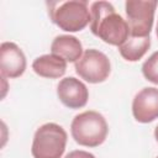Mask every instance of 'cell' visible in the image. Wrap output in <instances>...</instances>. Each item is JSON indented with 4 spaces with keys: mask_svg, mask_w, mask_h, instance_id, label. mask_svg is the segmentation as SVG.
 I'll return each mask as SVG.
<instances>
[{
    "mask_svg": "<svg viewBox=\"0 0 158 158\" xmlns=\"http://www.w3.org/2000/svg\"><path fill=\"white\" fill-rule=\"evenodd\" d=\"M157 37H158V23H157Z\"/></svg>",
    "mask_w": 158,
    "mask_h": 158,
    "instance_id": "16",
    "label": "cell"
},
{
    "mask_svg": "<svg viewBox=\"0 0 158 158\" xmlns=\"http://www.w3.org/2000/svg\"><path fill=\"white\" fill-rule=\"evenodd\" d=\"M65 130L54 122L40 126L33 136L31 153L33 158H60L67 146Z\"/></svg>",
    "mask_w": 158,
    "mask_h": 158,
    "instance_id": "4",
    "label": "cell"
},
{
    "mask_svg": "<svg viewBox=\"0 0 158 158\" xmlns=\"http://www.w3.org/2000/svg\"><path fill=\"white\" fill-rule=\"evenodd\" d=\"M154 137H156V141L158 142V126H157L156 130H154Z\"/></svg>",
    "mask_w": 158,
    "mask_h": 158,
    "instance_id": "15",
    "label": "cell"
},
{
    "mask_svg": "<svg viewBox=\"0 0 158 158\" xmlns=\"http://www.w3.org/2000/svg\"><path fill=\"white\" fill-rule=\"evenodd\" d=\"M142 74L148 81L158 85V51L144 60L142 64Z\"/></svg>",
    "mask_w": 158,
    "mask_h": 158,
    "instance_id": "13",
    "label": "cell"
},
{
    "mask_svg": "<svg viewBox=\"0 0 158 158\" xmlns=\"http://www.w3.org/2000/svg\"><path fill=\"white\" fill-rule=\"evenodd\" d=\"M70 132L78 144L84 147H98L105 142L109 133V126L101 114L88 110L73 118Z\"/></svg>",
    "mask_w": 158,
    "mask_h": 158,
    "instance_id": "3",
    "label": "cell"
},
{
    "mask_svg": "<svg viewBox=\"0 0 158 158\" xmlns=\"http://www.w3.org/2000/svg\"><path fill=\"white\" fill-rule=\"evenodd\" d=\"M64 158H95V156H94L93 153L86 152V151L77 149V151H72V152H69Z\"/></svg>",
    "mask_w": 158,
    "mask_h": 158,
    "instance_id": "14",
    "label": "cell"
},
{
    "mask_svg": "<svg viewBox=\"0 0 158 158\" xmlns=\"http://www.w3.org/2000/svg\"><path fill=\"white\" fill-rule=\"evenodd\" d=\"M32 69L37 75H40L42 78L57 79L65 74L67 62L63 58H60L53 53L43 54V56L37 57L33 60Z\"/></svg>",
    "mask_w": 158,
    "mask_h": 158,
    "instance_id": "11",
    "label": "cell"
},
{
    "mask_svg": "<svg viewBox=\"0 0 158 158\" xmlns=\"http://www.w3.org/2000/svg\"><path fill=\"white\" fill-rule=\"evenodd\" d=\"M91 32L105 43L120 47L130 36L126 20L109 1H95L90 6Z\"/></svg>",
    "mask_w": 158,
    "mask_h": 158,
    "instance_id": "1",
    "label": "cell"
},
{
    "mask_svg": "<svg viewBox=\"0 0 158 158\" xmlns=\"http://www.w3.org/2000/svg\"><path fill=\"white\" fill-rule=\"evenodd\" d=\"M151 46L149 37H135L128 36V38L118 47V52L128 62H137L139 60Z\"/></svg>",
    "mask_w": 158,
    "mask_h": 158,
    "instance_id": "12",
    "label": "cell"
},
{
    "mask_svg": "<svg viewBox=\"0 0 158 158\" xmlns=\"http://www.w3.org/2000/svg\"><path fill=\"white\" fill-rule=\"evenodd\" d=\"M157 158H158V157H157Z\"/></svg>",
    "mask_w": 158,
    "mask_h": 158,
    "instance_id": "17",
    "label": "cell"
},
{
    "mask_svg": "<svg viewBox=\"0 0 158 158\" xmlns=\"http://www.w3.org/2000/svg\"><path fill=\"white\" fill-rule=\"evenodd\" d=\"M77 74L90 84L105 81L111 72V63L107 56L98 49H86L75 63Z\"/></svg>",
    "mask_w": 158,
    "mask_h": 158,
    "instance_id": "6",
    "label": "cell"
},
{
    "mask_svg": "<svg viewBox=\"0 0 158 158\" xmlns=\"http://www.w3.org/2000/svg\"><path fill=\"white\" fill-rule=\"evenodd\" d=\"M47 6L52 22L63 31L78 32L91 22V14L85 0L49 1Z\"/></svg>",
    "mask_w": 158,
    "mask_h": 158,
    "instance_id": "2",
    "label": "cell"
},
{
    "mask_svg": "<svg viewBox=\"0 0 158 158\" xmlns=\"http://www.w3.org/2000/svg\"><path fill=\"white\" fill-rule=\"evenodd\" d=\"M1 77L19 78L26 70V57L22 49L14 42H2L0 46Z\"/></svg>",
    "mask_w": 158,
    "mask_h": 158,
    "instance_id": "9",
    "label": "cell"
},
{
    "mask_svg": "<svg viewBox=\"0 0 158 158\" xmlns=\"http://www.w3.org/2000/svg\"><path fill=\"white\" fill-rule=\"evenodd\" d=\"M57 96L64 106L69 109H81L88 102L89 90L81 80L74 77H67L57 85Z\"/></svg>",
    "mask_w": 158,
    "mask_h": 158,
    "instance_id": "7",
    "label": "cell"
},
{
    "mask_svg": "<svg viewBox=\"0 0 158 158\" xmlns=\"http://www.w3.org/2000/svg\"><path fill=\"white\" fill-rule=\"evenodd\" d=\"M51 52L63 58L65 62L77 63L83 56V46L81 42L74 36L59 35L53 40L51 44Z\"/></svg>",
    "mask_w": 158,
    "mask_h": 158,
    "instance_id": "10",
    "label": "cell"
},
{
    "mask_svg": "<svg viewBox=\"0 0 158 158\" xmlns=\"http://www.w3.org/2000/svg\"><path fill=\"white\" fill-rule=\"evenodd\" d=\"M157 4L156 0H127L125 2L130 36L149 37Z\"/></svg>",
    "mask_w": 158,
    "mask_h": 158,
    "instance_id": "5",
    "label": "cell"
},
{
    "mask_svg": "<svg viewBox=\"0 0 158 158\" xmlns=\"http://www.w3.org/2000/svg\"><path fill=\"white\" fill-rule=\"evenodd\" d=\"M132 115L141 123H149L158 118V89L149 86L139 90L132 101Z\"/></svg>",
    "mask_w": 158,
    "mask_h": 158,
    "instance_id": "8",
    "label": "cell"
}]
</instances>
